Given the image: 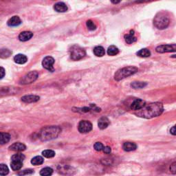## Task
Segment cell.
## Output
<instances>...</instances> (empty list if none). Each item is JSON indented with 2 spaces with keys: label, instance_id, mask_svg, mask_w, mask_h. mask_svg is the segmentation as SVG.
Returning a JSON list of instances; mask_svg holds the SVG:
<instances>
[{
  "label": "cell",
  "instance_id": "cell-1",
  "mask_svg": "<svg viewBox=\"0 0 176 176\" xmlns=\"http://www.w3.org/2000/svg\"><path fill=\"white\" fill-rule=\"evenodd\" d=\"M163 111L164 107L162 104L156 102L145 105L142 109L136 111L135 114L140 118L150 119L160 116Z\"/></svg>",
  "mask_w": 176,
  "mask_h": 176
},
{
  "label": "cell",
  "instance_id": "cell-2",
  "mask_svg": "<svg viewBox=\"0 0 176 176\" xmlns=\"http://www.w3.org/2000/svg\"><path fill=\"white\" fill-rule=\"evenodd\" d=\"M61 132V129L57 126L45 127L39 133V138L42 141H48L56 138Z\"/></svg>",
  "mask_w": 176,
  "mask_h": 176
},
{
  "label": "cell",
  "instance_id": "cell-3",
  "mask_svg": "<svg viewBox=\"0 0 176 176\" xmlns=\"http://www.w3.org/2000/svg\"><path fill=\"white\" fill-rule=\"evenodd\" d=\"M138 71V69L136 67L129 66L123 67V68L118 70L116 72L114 75V79L116 81H120L124 79V78L136 74Z\"/></svg>",
  "mask_w": 176,
  "mask_h": 176
},
{
  "label": "cell",
  "instance_id": "cell-4",
  "mask_svg": "<svg viewBox=\"0 0 176 176\" xmlns=\"http://www.w3.org/2000/svg\"><path fill=\"white\" fill-rule=\"evenodd\" d=\"M170 22L169 18L164 13H159L153 20V24L157 28L162 30L167 28Z\"/></svg>",
  "mask_w": 176,
  "mask_h": 176
},
{
  "label": "cell",
  "instance_id": "cell-5",
  "mask_svg": "<svg viewBox=\"0 0 176 176\" xmlns=\"http://www.w3.org/2000/svg\"><path fill=\"white\" fill-rule=\"evenodd\" d=\"M70 57L74 61H78L83 59L85 56V51L78 45H74L70 50Z\"/></svg>",
  "mask_w": 176,
  "mask_h": 176
},
{
  "label": "cell",
  "instance_id": "cell-6",
  "mask_svg": "<svg viewBox=\"0 0 176 176\" xmlns=\"http://www.w3.org/2000/svg\"><path fill=\"white\" fill-rule=\"evenodd\" d=\"M38 76H39V74L36 71L30 72L21 78L20 83L23 84V85H27V84L33 83L34 81L37 80Z\"/></svg>",
  "mask_w": 176,
  "mask_h": 176
},
{
  "label": "cell",
  "instance_id": "cell-7",
  "mask_svg": "<svg viewBox=\"0 0 176 176\" xmlns=\"http://www.w3.org/2000/svg\"><path fill=\"white\" fill-rule=\"evenodd\" d=\"M78 131L81 134H87L92 129V124L88 120H81L78 127Z\"/></svg>",
  "mask_w": 176,
  "mask_h": 176
},
{
  "label": "cell",
  "instance_id": "cell-8",
  "mask_svg": "<svg viewBox=\"0 0 176 176\" xmlns=\"http://www.w3.org/2000/svg\"><path fill=\"white\" fill-rule=\"evenodd\" d=\"M176 50L175 44L172 45H159L156 48V52L159 53H164V52H175Z\"/></svg>",
  "mask_w": 176,
  "mask_h": 176
},
{
  "label": "cell",
  "instance_id": "cell-9",
  "mask_svg": "<svg viewBox=\"0 0 176 176\" xmlns=\"http://www.w3.org/2000/svg\"><path fill=\"white\" fill-rule=\"evenodd\" d=\"M55 63V59L51 56H46L43 59L42 61V66L48 70H49L50 72L54 71L53 68V65Z\"/></svg>",
  "mask_w": 176,
  "mask_h": 176
},
{
  "label": "cell",
  "instance_id": "cell-10",
  "mask_svg": "<svg viewBox=\"0 0 176 176\" xmlns=\"http://www.w3.org/2000/svg\"><path fill=\"white\" fill-rule=\"evenodd\" d=\"M58 171L62 175H72L74 174L76 171L68 165H60L58 167Z\"/></svg>",
  "mask_w": 176,
  "mask_h": 176
},
{
  "label": "cell",
  "instance_id": "cell-11",
  "mask_svg": "<svg viewBox=\"0 0 176 176\" xmlns=\"http://www.w3.org/2000/svg\"><path fill=\"white\" fill-rule=\"evenodd\" d=\"M145 105H146L145 102L144 101H142V100H141V99H136L131 104V106H130V108H131L132 110L138 111V110H139L140 109H142V108L144 107Z\"/></svg>",
  "mask_w": 176,
  "mask_h": 176
},
{
  "label": "cell",
  "instance_id": "cell-12",
  "mask_svg": "<svg viewBox=\"0 0 176 176\" xmlns=\"http://www.w3.org/2000/svg\"><path fill=\"white\" fill-rule=\"evenodd\" d=\"M26 145L21 142L13 143L12 145H10L9 147L10 150L13 151H17V152L23 151L24 150H26Z\"/></svg>",
  "mask_w": 176,
  "mask_h": 176
},
{
  "label": "cell",
  "instance_id": "cell-13",
  "mask_svg": "<svg viewBox=\"0 0 176 176\" xmlns=\"http://www.w3.org/2000/svg\"><path fill=\"white\" fill-rule=\"evenodd\" d=\"M32 36H33V33L32 32L24 31L21 32L20 35H19V39L21 41H27L31 39Z\"/></svg>",
  "mask_w": 176,
  "mask_h": 176
},
{
  "label": "cell",
  "instance_id": "cell-14",
  "mask_svg": "<svg viewBox=\"0 0 176 176\" xmlns=\"http://www.w3.org/2000/svg\"><path fill=\"white\" fill-rule=\"evenodd\" d=\"M39 96L36 95H26L21 98V101L26 103H31V102H37L39 100Z\"/></svg>",
  "mask_w": 176,
  "mask_h": 176
},
{
  "label": "cell",
  "instance_id": "cell-15",
  "mask_svg": "<svg viewBox=\"0 0 176 176\" xmlns=\"http://www.w3.org/2000/svg\"><path fill=\"white\" fill-rule=\"evenodd\" d=\"M110 121L107 117H102L99 120L98 126L101 129H105L110 125Z\"/></svg>",
  "mask_w": 176,
  "mask_h": 176
},
{
  "label": "cell",
  "instance_id": "cell-16",
  "mask_svg": "<svg viewBox=\"0 0 176 176\" xmlns=\"http://www.w3.org/2000/svg\"><path fill=\"white\" fill-rule=\"evenodd\" d=\"M8 25L9 26H18L21 23V19L18 17V16H13L10 20L8 21Z\"/></svg>",
  "mask_w": 176,
  "mask_h": 176
},
{
  "label": "cell",
  "instance_id": "cell-17",
  "mask_svg": "<svg viewBox=\"0 0 176 176\" xmlns=\"http://www.w3.org/2000/svg\"><path fill=\"white\" fill-rule=\"evenodd\" d=\"M54 9L58 13H65L67 10V6L63 2H58L55 5Z\"/></svg>",
  "mask_w": 176,
  "mask_h": 176
},
{
  "label": "cell",
  "instance_id": "cell-18",
  "mask_svg": "<svg viewBox=\"0 0 176 176\" xmlns=\"http://www.w3.org/2000/svg\"><path fill=\"white\" fill-rule=\"evenodd\" d=\"M124 40H125L126 43H128V44H132V43L136 42L137 39L134 35V31H131L129 34H126L125 36H124Z\"/></svg>",
  "mask_w": 176,
  "mask_h": 176
},
{
  "label": "cell",
  "instance_id": "cell-19",
  "mask_svg": "<svg viewBox=\"0 0 176 176\" xmlns=\"http://www.w3.org/2000/svg\"><path fill=\"white\" fill-rule=\"evenodd\" d=\"M14 61L16 63L22 65L26 63L28 61V58L26 55H22V54H18L14 57Z\"/></svg>",
  "mask_w": 176,
  "mask_h": 176
},
{
  "label": "cell",
  "instance_id": "cell-20",
  "mask_svg": "<svg viewBox=\"0 0 176 176\" xmlns=\"http://www.w3.org/2000/svg\"><path fill=\"white\" fill-rule=\"evenodd\" d=\"M123 149L125 151H132L136 150L137 149V145L134 142H126L123 145Z\"/></svg>",
  "mask_w": 176,
  "mask_h": 176
},
{
  "label": "cell",
  "instance_id": "cell-21",
  "mask_svg": "<svg viewBox=\"0 0 176 176\" xmlns=\"http://www.w3.org/2000/svg\"><path fill=\"white\" fill-rule=\"evenodd\" d=\"M10 140V135L4 132H0V145H4L9 142Z\"/></svg>",
  "mask_w": 176,
  "mask_h": 176
},
{
  "label": "cell",
  "instance_id": "cell-22",
  "mask_svg": "<svg viewBox=\"0 0 176 176\" xmlns=\"http://www.w3.org/2000/svg\"><path fill=\"white\" fill-rule=\"evenodd\" d=\"M23 166V162L17 161V160H11L10 167L13 171H19L21 169Z\"/></svg>",
  "mask_w": 176,
  "mask_h": 176
},
{
  "label": "cell",
  "instance_id": "cell-23",
  "mask_svg": "<svg viewBox=\"0 0 176 176\" xmlns=\"http://www.w3.org/2000/svg\"><path fill=\"white\" fill-rule=\"evenodd\" d=\"M94 53L96 56H99V57H101V56H104L105 54V49L102 46H96L94 48Z\"/></svg>",
  "mask_w": 176,
  "mask_h": 176
},
{
  "label": "cell",
  "instance_id": "cell-24",
  "mask_svg": "<svg viewBox=\"0 0 176 176\" xmlns=\"http://www.w3.org/2000/svg\"><path fill=\"white\" fill-rule=\"evenodd\" d=\"M11 55H12V51H10L9 49H6V48L0 49V58L2 59L9 58Z\"/></svg>",
  "mask_w": 176,
  "mask_h": 176
},
{
  "label": "cell",
  "instance_id": "cell-25",
  "mask_svg": "<svg viewBox=\"0 0 176 176\" xmlns=\"http://www.w3.org/2000/svg\"><path fill=\"white\" fill-rule=\"evenodd\" d=\"M44 162V160L42 158L41 156H35L34 158L32 159L31 160V163L32 164L34 165V166H38V165H41Z\"/></svg>",
  "mask_w": 176,
  "mask_h": 176
},
{
  "label": "cell",
  "instance_id": "cell-26",
  "mask_svg": "<svg viewBox=\"0 0 176 176\" xmlns=\"http://www.w3.org/2000/svg\"><path fill=\"white\" fill-rule=\"evenodd\" d=\"M53 173V169L50 167L43 168L40 171V175L41 176H51Z\"/></svg>",
  "mask_w": 176,
  "mask_h": 176
},
{
  "label": "cell",
  "instance_id": "cell-27",
  "mask_svg": "<svg viewBox=\"0 0 176 176\" xmlns=\"http://www.w3.org/2000/svg\"><path fill=\"white\" fill-rule=\"evenodd\" d=\"M119 52V50L115 45H111L107 49V54L110 56H115L118 55Z\"/></svg>",
  "mask_w": 176,
  "mask_h": 176
},
{
  "label": "cell",
  "instance_id": "cell-28",
  "mask_svg": "<svg viewBox=\"0 0 176 176\" xmlns=\"http://www.w3.org/2000/svg\"><path fill=\"white\" fill-rule=\"evenodd\" d=\"M137 55L140 56V57H149L151 55L150 51L147 48L141 49L137 52Z\"/></svg>",
  "mask_w": 176,
  "mask_h": 176
},
{
  "label": "cell",
  "instance_id": "cell-29",
  "mask_svg": "<svg viewBox=\"0 0 176 176\" xmlns=\"http://www.w3.org/2000/svg\"><path fill=\"white\" fill-rule=\"evenodd\" d=\"M9 169L6 164H0V175L5 176L9 174Z\"/></svg>",
  "mask_w": 176,
  "mask_h": 176
},
{
  "label": "cell",
  "instance_id": "cell-30",
  "mask_svg": "<svg viewBox=\"0 0 176 176\" xmlns=\"http://www.w3.org/2000/svg\"><path fill=\"white\" fill-rule=\"evenodd\" d=\"M42 155L47 158H53L55 156V152L52 150L50 149H46L42 151Z\"/></svg>",
  "mask_w": 176,
  "mask_h": 176
},
{
  "label": "cell",
  "instance_id": "cell-31",
  "mask_svg": "<svg viewBox=\"0 0 176 176\" xmlns=\"http://www.w3.org/2000/svg\"><path fill=\"white\" fill-rule=\"evenodd\" d=\"M25 160V156L21 153H18L17 154H15L11 157V160H17L23 162Z\"/></svg>",
  "mask_w": 176,
  "mask_h": 176
},
{
  "label": "cell",
  "instance_id": "cell-32",
  "mask_svg": "<svg viewBox=\"0 0 176 176\" xmlns=\"http://www.w3.org/2000/svg\"><path fill=\"white\" fill-rule=\"evenodd\" d=\"M147 85V83L144 82H133L131 84V86L134 89H140L143 88Z\"/></svg>",
  "mask_w": 176,
  "mask_h": 176
},
{
  "label": "cell",
  "instance_id": "cell-33",
  "mask_svg": "<svg viewBox=\"0 0 176 176\" xmlns=\"http://www.w3.org/2000/svg\"><path fill=\"white\" fill-rule=\"evenodd\" d=\"M86 26H87V27H88V28L89 30H90V31H95V30L96 29V24L94 23L92 20L87 21Z\"/></svg>",
  "mask_w": 176,
  "mask_h": 176
},
{
  "label": "cell",
  "instance_id": "cell-34",
  "mask_svg": "<svg viewBox=\"0 0 176 176\" xmlns=\"http://www.w3.org/2000/svg\"><path fill=\"white\" fill-rule=\"evenodd\" d=\"M33 173H34V171L32 169H25V170L21 171L19 172L18 175L20 176H23V175L32 174Z\"/></svg>",
  "mask_w": 176,
  "mask_h": 176
},
{
  "label": "cell",
  "instance_id": "cell-35",
  "mask_svg": "<svg viewBox=\"0 0 176 176\" xmlns=\"http://www.w3.org/2000/svg\"><path fill=\"white\" fill-rule=\"evenodd\" d=\"M94 149H95L97 151H102V149H103L104 146H103V145L102 144L101 142H96L95 144H94Z\"/></svg>",
  "mask_w": 176,
  "mask_h": 176
},
{
  "label": "cell",
  "instance_id": "cell-36",
  "mask_svg": "<svg viewBox=\"0 0 176 176\" xmlns=\"http://www.w3.org/2000/svg\"><path fill=\"white\" fill-rule=\"evenodd\" d=\"M170 171L172 173V174L175 175L176 173V162H174L171 165L170 167Z\"/></svg>",
  "mask_w": 176,
  "mask_h": 176
},
{
  "label": "cell",
  "instance_id": "cell-37",
  "mask_svg": "<svg viewBox=\"0 0 176 176\" xmlns=\"http://www.w3.org/2000/svg\"><path fill=\"white\" fill-rule=\"evenodd\" d=\"M5 74H6V72H5L4 67H0V80L2 79V78L4 77Z\"/></svg>",
  "mask_w": 176,
  "mask_h": 176
},
{
  "label": "cell",
  "instance_id": "cell-38",
  "mask_svg": "<svg viewBox=\"0 0 176 176\" xmlns=\"http://www.w3.org/2000/svg\"><path fill=\"white\" fill-rule=\"evenodd\" d=\"M102 151H103V152L105 153L109 154V153H111V151H112V149H111V148L110 147H107H107H104Z\"/></svg>",
  "mask_w": 176,
  "mask_h": 176
},
{
  "label": "cell",
  "instance_id": "cell-39",
  "mask_svg": "<svg viewBox=\"0 0 176 176\" xmlns=\"http://www.w3.org/2000/svg\"><path fill=\"white\" fill-rule=\"evenodd\" d=\"M170 132H171V134L173 135V136H175L176 132H175V126H173V127H172V128L171 129Z\"/></svg>",
  "mask_w": 176,
  "mask_h": 176
},
{
  "label": "cell",
  "instance_id": "cell-40",
  "mask_svg": "<svg viewBox=\"0 0 176 176\" xmlns=\"http://www.w3.org/2000/svg\"><path fill=\"white\" fill-rule=\"evenodd\" d=\"M113 4H118V3H120V2H112Z\"/></svg>",
  "mask_w": 176,
  "mask_h": 176
}]
</instances>
